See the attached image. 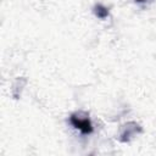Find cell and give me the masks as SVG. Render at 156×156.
<instances>
[{
	"mask_svg": "<svg viewBox=\"0 0 156 156\" xmlns=\"http://www.w3.org/2000/svg\"><path fill=\"white\" fill-rule=\"evenodd\" d=\"M138 133H141L140 126L135 122H128L122 127V130H121V134H119V141L128 143Z\"/></svg>",
	"mask_w": 156,
	"mask_h": 156,
	"instance_id": "cell-2",
	"label": "cell"
},
{
	"mask_svg": "<svg viewBox=\"0 0 156 156\" xmlns=\"http://www.w3.org/2000/svg\"><path fill=\"white\" fill-rule=\"evenodd\" d=\"M69 123L72 127L78 129L83 135H89L93 133L94 127L89 118V116L84 112H76L69 116Z\"/></svg>",
	"mask_w": 156,
	"mask_h": 156,
	"instance_id": "cell-1",
	"label": "cell"
},
{
	"mask_svg": "<svg viewBox=\"0 0 156 156\" xmlns=\"http://www.w3.org/2000/svg\"><path fill=\"white\" fill-rule=\"evenodd\" d=\"M136 2H139V4H144V2H147V1H150V0H135Z\"/></svg>",
	"mask_w": 156,
	"mask_h": 156,
	"instance_id": "cell-4",
	"label": "cell"
},
{
	"mask_svg": "<svg viewBox=\"0 0 156 156\" xmlns=\"http://www.w3.org/2000/svg\"><path fill=\"white\" fill-rule=\"evenodd\" d=\"M93 11H94V15H95L98 18H100V20H105V18H107L108 15H110L108 9H107L106 6H104L102 4H96V5L94 6Z\"/></svg>",
	"mask_w": 156,
	"mask_h": 156,
	"instance_id": "cell-3",
	"label": "cell"
}]
</instances>
